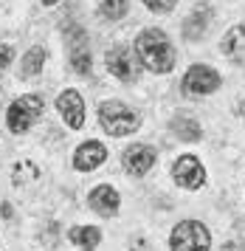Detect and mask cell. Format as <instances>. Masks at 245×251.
<instances>
[{
  "mask_svg": "<svg viewBox=\"0 0 245 251\" xmlns=\"http://www.w3.org/2000/svg\"><path fill=\"white\" fill-rule=\"evenodd\" d=\"M135 54L149 71L167 74L175 68V48L169 43V37L161 28H147L135 40Z\"/></svg>",
  "mask_w": 245,
  "mask_h": 251,
  "instance_id": "1",
  "label": "cell"
},
{
  "mask_svg": "<svg viewBox=\"0 0 245 251\" xmlns=\"http://www.w3.org/2000/svg\"><path fill=\"white\" fill-rule=\"evenodd\" d=\"M45 110V99L40 93H25L20 99H14L9 107V113H6V125H9L11 133H25L28 127L43 116Z\"/></svg>",
  "mask_w": 245,
  "mask_h": 251,
  "instance_id": "2",
  "label": "cell"
},
{
  "mask_svg": "<svg viewBox=\"0 0 245 251\" xmlns=\"http://www.w3.org/2000/svg\"><path fill=\"white\" fill-rule=\"evenodd\" d=\"M209 246H212V234L200 220H183L169 234L172 251H209Z\"/></svg>",
  "mask_w": 245,
  "mask_h": 251,
  "instance_id": "3",
  "label": "cell"
},
{
  "mask_svg": "<svg viewBox=\"0 0 245 251\" xmlns=\"http://www.w3.org/2000/svg\"><path fill=\"white\" fill-rule=\"evenodd\" d=\"M99 122L110 136H130V133H135L138 125H141L138 113L130 110V107L122 104V102H101Z\"/></svg>",
  "mask_w": 245,
  "mask_h": 251,
  "instance_id": "4",
  "label": "cell"
},
{
  "mask_svg": "<svg viewBox=\"0 0 245 251\" xmlns=\"http://www.w3.org/2000/svg\"><path fill=\"white\" fill-rule=\"evenodd\" d=\"M220 85H223L220 74L214 68H209V65H192L186 71L183 82H180V88H183L186 96H206V93H214Z\"/></svg>",
  "mask_w": 245,
  "mask_h": 251,
  "instance_id": "5",
  "label": "cell"
},
{
  "mask_svg": "<svg viewBox=\"0 0 245 251\" xmlns=\"http://www.w3.org/2000/svg\"><path fill=\"white\" fill-rule=\"evenodd\" d=\"M65 43H68V59L76 74H88L90 71V51H88V34L85 28L79 25H71L65 34Z\"/></svg>",
  "mask_w": 245,
  "mask_h": 251,
  "instance_id": "6",
  "label": "cell"
},
{
  "mask_svg": "<svg viewBox=\"0 0 245 251\" xmlns=\"http://www.w3.org/2000/svg\"><path fill=\"white\" fill-rule=\"evenodd\" d=\"M104 62H107V71H110L116 79L122 82H133L135 76H138V65H135V57L133 51L127 46H116L107 51V57H104Z\"/></svg>",
  "mask_w": 245,
  "mask_h": 251,
  "instance_id": "7",
  "label": "cell"
},
{
  "mask_svg": "<svg viewBox=\"0 0 245 251\" xmlns=\"http://www.w3.org/2000/svg\"><path fill=\"white\" fill-rule=\"evenodd\" d=\"M172 175H175V181L183 189H200L203 183H206V170H203L200 158H195V155H183V158L175 161Z\"/></svg>",
  "mask_w": 245,
  "mask_h": 251,
  "instance_id": "8",
  "label": "cell"
},
{
  "mask_svg": "<svg viewBox=\"0 0 245 251\" xmlns=\"http://www.w3.org/2000/svg\"><path fill=\"white\" fill-rule=\"evenodd\" d=\"M56 110L62 113V119H65L68 127L79 130V127L85 125V102H82V93L74 91V88H68V91L59 93V99H56Z\"/></svg>",
  "mask_w": 245,
  "mask_h": 251,
  "instance_id": "9",
  "label": "cell"
},
{
  "mask_svg": "<svg viewBox=\"0 0 245 251\" xmlns=\"http://www.w3.org/2000/svg\"><path fill=\"white\" fill-rule=\"evenodd\" d=\"M155 167V150L147 144H133L124 150V170L130 175H144Z\"/></svg>",
  "mask_w": 245,
  "mask_h": 251,
  "instance_id": "10",
  "label": "cell"
},
{
  "mask_svg": "<svg viewBox=\"0 0 245 251\" xmlns=\"http://www.w3.org/2000/svg\"><path fill=\"white\" fill-rule=\"evenodd\" d=\"M101 161H107V150L101 141H85V144H79V150L74 152V167L79 172H90L96 170Z\"/></svg>",
  "mask_w": 245,
  "mask_h": 251,
  "instance_id": "11",
  "label": "cell"
},
{
  "mask_svg": "<svg viewBox=\"0 0 245 251\" xmlns=\"http://www.w3.org/2000/svg\"><path fill=\"white\" fill-rule=\"evenodd\" d=\"M209 25H212V9H209V3H200V6H195V12L186 17V23H183V37L192 40V43H197V40L209 31Z\"/></svg>",
  "mask_w": 245,
  "mask_h": 251,
  "instance_id": "12",
  "label": "cell"
},
{
  "mask_svg": "<svg viewBox=\"0 0 245 251\" xmlns=\"http://www.w3.org/2000/svg\"><path fill=\"white\" fill-rule=\"evenodd\" d=\"M88 203H90L93 212H99V215H104V217H113L119 212V192H116L113 186H107V183H101V186H96V189L88 195Z\"/></svg>",
  "mask_w": 245,
  "mask_h": 251,
  "instance_id": "13",
  "label": "cell"
},
{
  "mask_svg": "<svg viewBox=\"0 0 245 251\" xmlns=\"http://www.w3.org/2000/svg\"><path fill=\"white\" fill-rule=\"evenodd\" d=\"M220 48H223V54L231 62H237V65H243L245 62V25H234V28H228L223 37V43H220Z\"/></svg>",
  "mask_w": 245,
  "mask_h": 251,
  "instance_id": "14",
  "label": "cell"
},
{
  "mask_svg": "<svg viewBox=\"0 0 245 251\" xmlns=\"http://www.w3.org/2000/svg\"><path fill=\"white\" fill-rule=\"evenodd\" d=\"M68 237H71V243H74L76 249H82V251H93L96 246H99L101 231H99L96 226H74Z\"/></svg>",
  "mask_w": 245,
  "mask_h": 251,
  "instance_id": "15",
  "label": "cell"
},
{
  "mask_svg": "<svg viewBox=\"0 0 245 251\" xmlns=\"http://www.w3.org/2000/svg\"><path fill=\"white\" fill-rule=\"evenodd\" d=\"M169 130H172L180 141H200V133H203L200 125H197L192 116H175L172 125H169Z\"/></svg>",
  "mask_w": 245,
  "mask_h": 251,
  "instance_id": "16",
  "label": "cell"
},
{
  "mask_svg": "<svg viewBox=\"0 0 245 251\" xmlns=\"http://www.w3.org/2000/svg\"><path fill=\"white\" fill-rule=\"evenodd\" d=\"M43 62H45V48H31L25 57H23V76H34L43 71Z\"/></svg>",
  "mask_w": 245,
  "mask_h": 251,
  "instance_id": "17",
  "label": "cell"
},
{
  "mask_svg": "<svg viewBox=\"0 0 245 251\" xmlns=\"http://www.w3.org/2000/svg\"><path fill=\"white\" fill-rule=\"evenodd\" d=\"M99 12L104 20H122L127 14V0H101Z\"/></svg>",
  "mask_w": 245,
  "mask_h": 251,
  "instance_id": "18",
  "label": "cell"
},
{
  "mask_svg": "<svg viewBox=\"0 0 245 251\" xmlns=\"http://www.w3.org/2000/svg\"><path fill=\"white\" fill-rule=\"evenodd\" d=\"M144 3H147V9H149V12L167 14V12L175 9V3H178V0H144Z\"/></svg>",
  "mask_w": 245,
  "mask_h": 251,
  "instance_id": "19",
  "label": "cell"
},
{
  "mask_svg": "<svg viewBox=\"0 0 245 251\" xmlns=\"http://www.w3.org/2000/svg\"><path fill=\"white\" fill-rule=\"evenodd\" d=\"M14 59V48L11 46H0V71H6Z\"/></svg>",
  "mask_w": 245,
  "mask_h": 251,
  "instance_id": "20",
  "label": "cell"
},
{
  "mask_svg": "<svg viewBox=\"0 0 245 251\" xmlns=\"http://www.w3.org/2000/svg\"><path fill=\"white\" fill-rule=\"evenodd\" d=\"M223 251H245V246H240V243H234V240H228V243H223Z\"/></svg>",
  "mask_w": 245,
  "mask_h": 251,
  "instance_id": "21",
  "label": "cell"
},
{
  "mask_svg": "<svg viewBox=\"0 0 245 251\" xmlns=\"http://www.w3.org/2000/svg\"><path fill=\"white\" fill-rule=\"evenodd\" d=\"M45 6H54V3H59V0H43Z\"/></svg>",
  "mask_w": 245,
  "mask_h": 251,
  "instance_id": "22",
  "label": "cell"
}]
</instances>
